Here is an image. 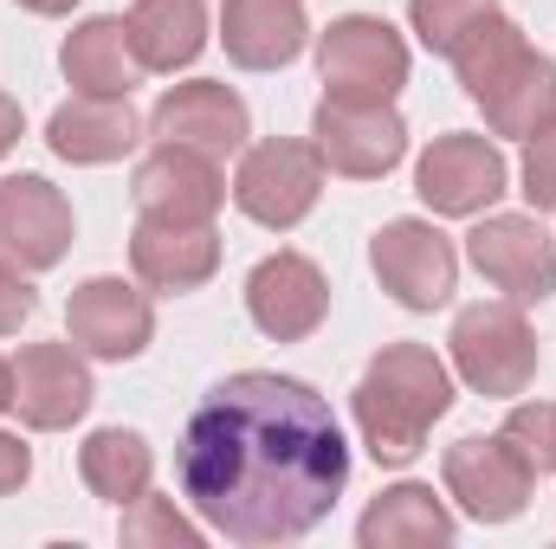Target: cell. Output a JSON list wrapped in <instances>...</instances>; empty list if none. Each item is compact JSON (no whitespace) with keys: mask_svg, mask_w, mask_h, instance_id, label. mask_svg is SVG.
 Segmentation results:
<instances>
[{"mask_svg":"<svg viewBox=\"0 0 556 549\" xmlns=\"http://www.w3.org/2000/svg\"><path fill=\"white\" fill-rule=\"evenodd\" d=\"M142 214L155 220H214L227 207V175L214 155L201 149H181V142H155L137 162V181H130Z\"/></svg>","mask_w":556,"mask_h":549,"instance_id":"ac0fdd59","label":"cell"},{"mask_svg":"<svg viewBox=\"0 0 556 549\" xmlns=\"http://www.w3.org/2000/svg\"><path fill=\"white\" fill-rule=\"evenodd\" d=\"M518 194L531 201V214H556V124L544 137L525 142V168H518Z\"/></svg>","mask_w":556,"mask_h":549,"instance_id":"83f0119b","label":"cell"},{"mask_svg":"<svg viewBox=\"0 0 556 549\" xmlns=\"http://www.w3.org/2000/svg\"><path fill=\"white\" fill-rule=\"evenodd\" d=\"M369 272L382 278V291L402 310H440L459 291V246L433 227V220H389L369 240Z\"/></svg>","mask_w":556,"mask_h":549,"instance_id":"9c48e42d","label":"cell"},{"mask_svg":"<svg viewBox=\"0 0 556 549\" xmlns=\"http://www.w3.org/2000/svg\"><path fill=\"white\" fill-rule=\"evenodd\" d=\"M459 91L485 111V130L511 142H531L556 124V59L525 39L518 20L492 13L485 26H472L453 52Z\"/></svg>","mask_w":556,"mask_h":549,"instance_id":"3957f363","label":"cell"},{"mask_svg":"<svg viewBox=\"0 0 556 549\" xmlns=\"http://www.w3.org/2000/svg\"><path fill=\"white\" fill-rule=\"evenodd\" d=\"M130 272H137L142 291H162V297L201 291L207 278L220 272L214 220H155V214H137V227H130Z\"/></svg>","mask_w":556,"mask_h":549,"instance_id":"e0dca14e","label":"cell"},{"mask_svg":"<svg viewBox=\"0 0 556 549\" xmlns=\"http://www.w3.org/2000/svg\"><path fill=\"white\" fill-rule=\"evenodd\" d=\"M13 7H26V13H39V20H59V13H72L78 0H13Z\"/></svg>","mask_w":556,"mask_h":549,"instance_id":"1f68e13d","label":"cell"},{"mask_svg":"<svg viewBox=\"0 0 556 549\" xmlns=\"http://www.w3.org/2000/svg\"><path fill=\"white\" fill-rule=\"evenodd\" d=\"M149 137L155 142H181V149H201L214 162L240 155L253 137V111L233 85L220 78H188V85H168L155 104H149Z\"/></svg>","mask_w":556,"mask_h":549,"instance_id":"5bb4252c","label":"cell"},{"mask_svg":"<svg viewBox=\"0 0 556 549\" xmlns=\"http://www.w3.org/2000/svg\"><path fill=\"white\" fill-rule=\"evenodd\" d=\"M498 433L518 446V459H525L538 478H556V401H511V413H505Z\"/></svg>","mask_w":556,"mask_h":549,"instance_id":"4316f807","label":"cell"},{"mask_svg":"<svg viewBox=\"0 0 556 549\" xmlns=\"http://www.w3.org/2000/svg\"><path fill=\"white\" fill-rule=\"evenodd\" d=\"M98 401L91 382V356L65 336V343H26L13 356V408L33 433H65L78 426Z\"/></svg>","mask_w":556,"mask_h":549,"instance_id":"4fadbf2b","label":"cell"},{"mask_svg":"<svg viewBox=\"0 0 556 549\" xmlns=\"http://www.w3.org/2000/svg\"><path fill=\"white\" fill-rule=\"evenodd\" d=\"M511 188V162L492 137L472 130H446L420 149L415 162V194L433 220H479L505 201Z\"/></svg>","mask_w":556,"mask_h":549,"instance_id":"52a82bcc","label":"cell"},{"mask_svg":"<svg viewBox=\"0 0 556 549\" xmlns=\"http://www.w3.org/2000/svg\"><path fill=\"white\" fill-rule=\"evenodd\" d=\"M39 310V291H33V272H20L7 253H0V336H13L26 317Z\"/></svg>","mask_w":556,"mask_h":549,"instance_id":"f1b7e54d","label":"cell"},{"mask_svg":"<svg viewBox=\"0 0 556 549\" xmlns=\"http://www.w3.org/2000/svg\"><path fill=\"white\" fill-rule=\"evenodd\" d=\"M26 478H33V446H26L20 433L0 426V498H13Z\"/></svg>","mask_w":556,"mask_h":549,"instance_id":"f546056e","label":"cell"},{"mask_svg":"<svg viewBox=\"0 0 556 549\" xmlns=\"http://www.w3.org/2000/svg\"><path fill=\"white\" fill-rule=\"evenodd\" d=\"M446 362L453 375L485 395V401H518L531 382H538V330L525 323V304H466L453 317V336H446Z\"/></svg>","mask_w":556,"mask_h":549,"instance_id":"277c9868","label":"cell"},{"mask_svg":"<svg viewBox=\"0 0 556 549\" xmlns=\"http://www.w3.org/2000/svg\"><path fill=\"white\" fill-rule=\"evenodd\" d=\"M350 413L376 465H415L433 420L453 413V362H440L427 343H382L350 395Z\"/></svg>","mask_w":556,"mask_h":549,"instance_id":"7a4b0ae2","label":"cell"},{"mask_svg":"<svg viewBox=\"0 0 556 549\" xmlns=\"http://www.w3.org/2000/svg\"><path fill=\"white\" fill-rule=\"evenodd\" d=\"M59 72H65V85H78L85 98H130L142 78L137 52H130V26H124V13H91V20H78L72 33H65V46H59Z\"/></svg>","mask_w":556,"mask_h":549,"instance_id":"7402d4cb","label":"cell"},{"mask_svg":"<svg viewBox=\"0 0 556 549\" xmlns=\"http://www.w3.org/2000/svg\"><path fill=\"white\" fill-rule=\"evenodd\" d=\"M175 478L214 537L247 549L298 544L337 511L350 485V439L311 382L240 369L188 413Z\"/></svg>","mask_w":556,"mask_h":549,"instance_id":"6da1fadb","label":"cell"},{"mask_svg":"<svg viewBox=\"0 0 556 549\" xmlns=\"http://www.w3.org/2000/svg\"><path fill=\"white\" fill-rule=\"evenodd\" d=\"M247 317H253V330L260 336H273V343H304V336H317L324 330V317H330V278L317 259H304V253H266L253 272H247Z\"/></svg>","mask_w":556,"mask_h":549,"instance_id":"9a60e30c","label":"cell"},{"mask_svg":"<svg viewBox=\"0 0 556 549\" xmlns=\"http://www.w3.org/2000/svg\"><path fill=\"white\" fill-rule=\"evenodd\" d=\"M124 26L142 72H188L207 52V0H130Z\"/></svg>","mask_w":556,"mask_h":549,"instance_id":"603a6c76","label":"cell"},{"mask_svg":"<svg viewBox=\"0 0 556 549\" xmlns=\"http://www.w3.org/2000/svg\"><path fill=\"white\" fill-rule=\"evenodd\" d=\"M78 478H85L91 498L124 511V505H137L142 491L155 485V452H149V439L137 426H98L78 446Z\"/></svg>","mask_w":556,"mask_h":549,"instance_id":"cb8c5ba5","label":"cell"},{"mask_svg":"<svg viewBox=\"0 0 556 549\" xmlns=\"http://www.w3.org/2000/svg\"><path fill=\"white\" fill-rule=\"evenodd\" d=\"M149 137V117H137L130 98H65L52 117H46V149L72 168H104V162H124L137 142Z\"/></svg>","mask_w":556,"mask_h":549,"instance_id":"d6986e66","label":"cell"},{"mask_svg":"<svg viewBox=\"0 0 556 549\" xmlns=\"http://www.w3.org/2000/svg\"><path fill=\"white\" fill-rule=\"evenodd\" d=\"M13 408V362H7V356H0V413Z\"/></svg>","mask_w":556,"mask_h":549,"instance_id":"d6a6232c","label":"cell"},{"mask_svg":"<svg viewBox=\"0 0 556 549\" xmlns=\"http://www.w3.org/2000/svg\"><path fill=\"white\" fill-rule=\"evenodd\" d=\"M415 59L408 39L382 20V13H343L317 33V78L324 98H350V104H395L408 85Z\"/></svg>","mask_w":556,"mask_h":549,"instance_id":"8992f818","label":"cell"},{"mask_svg":"<svg viewBox=\"0 0 556 549\" xmlns=\"http://www.w3.org/2000/svg\"><path fill=\"white\" fill-rule=\"evenodd\" d=\"M220 46L240 72H285L311 46L304 0H220Z\"/></svg>","mask_w":556,"mask_h":549,"instance_id":"ffe728a7","label":"cell"},{"mask_svg":"<svg viewBox=\"0 0 556 549\" xmlns=\"http://www.w3.org/2000/svg\"><path fill=\"white\" fill-rule=\"evenodd\" d=\"M311 142H317V155H324L330 175H343V181H382L408 155V124H402L395 104L324 98L317 117H311Z\"/></svg>","mask_w":556,"mask_h":549,"instance_id":"8fae6325","label":"cell"},{"mask_svg":"<svg viewBox=\"0 0 556 549\" xmlns=\"http://www.w3.org/2000/svg\"><path fill=\"white\" fill-rule=\"evenodd\" d=\"M324 155L317 142L304 137H266V142H247L240 149V168H233V207L266 227V233H291L311 220V207L324 201Z\"/></svg>","mask_w":556,"mask_h":549,"instance_id":"5b68a950","label":"cell"},{"mask_svg":"<svg viewBox=\"0 0 556 549\" xmlns=\"http://www.w3.org/2000/svg\"><path fill=\"white\" fill-rule=\"evenodd\" d=\"M117 537H124L130 549H201V544H207V524L181 518V511H175V498L142 491L137 505H124Z\"/></svg>","mask_w":556,"mask_h":549,"instance_id":"d4e9b609","label":"cell"},{"mask_svg":"<svg viewBox=\"0 0 556 549\" xmlns=\"http://www.w3.org/2000/svg\"><path fill=\"white\" fill-rule=\"evenodd\" d=\"M20 137H26L20 98H7V91H0V155H13V149H20Z\"/></svg>","mask_w":556,"mask_h":549,"instance_id":"4dcf8cb0","label":"cell"},{"mask_svg":"<svg viewBox=\"0 0 556 549\" xmlns=\"http://www.w3.org/2000/svg\"><path fill=\"white\" fill-rule=\"evenodd\" d=\"M453 537H459V518H453L446 491H433L420 478L389 485L356 524L363 549H453Z\"/></svg>","mask_w":556,"mask_h":549,"instance_id":"44dd1931","label":"cell"},{"mask_svg":"<svg viewBox=\"0 0 556 549\" xmlns=\"http://www.w3.org/2000/svg\"><path fill=\"white\" fill-rule=\"evenodd\" d=\"M78 240L72 201L46 175H7L0 181V253L20 272H52Z\"/></svg>","mask_w":556,"mask_h":549,"instance_id":"2e32d148","label":"cell"},{"mask_svg":"<svg viewBox=\"0 0 556 549\" xmlns=\"http://www.w3.org/2000/svg\"><path fill=\"white\" fill-rule=\"evenodd\" d=\"M440 491L472 524H511V518H525V505L538 491V472L518 459V446L505 433H466L440 459Z\"/></svg>","mask_w":556,"mask_h":549,"instance_id":"ba28073f","label":"cell"},{"mask_svg":"<svg viewBox=\"0 0 556 549\" xmlns=\"http://www.w3.org/2000/svg\"><path fill=\"white\" fill-rule=\"evenodd\" d=\"M492 13H498V0H408L415 39L427 46V52H440V59H453L459 39H466L472 26H485Z\"/></svg>","mask_w":556,"mask_h":549,"instance_id":"484cf974","label":"cell"},{"mask_svg":"<svg viewBox=\"0 0 556 549\" xmlns=\"http://www.w3.org/2000/svg\"><path fill=\"white\" fill-rule=\"evenodd\" d=\"M65 336L91 356V362H137L155 343V304L130 278H85L65 297Z\"/></svg>","mask_w":556,"mask_h":549,"instance_id":"7c38bea8","label":"cell"},{"mask_svg":"<svg viewBox=\"0 0 556 549\" xmlns=\"http://www.w3.org/2000/svg\"><path fill=\"white\" fill-rule=\"evenodd\" d=\"M466 259L511 304L556 297V240L544 214H479V227L466 233Z\"/></svg>","mask_w":556,"mask_h":549,"instance_id":"30bf717a","label":"cell"}]
</instances>
